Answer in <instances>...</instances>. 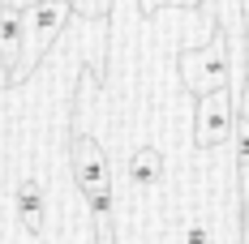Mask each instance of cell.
I'll return each mask as SVG.
<instances>
[{
    "mask_svg": "<svg viewBox=\"0 0 249 244\" xmlns=\"http://www.w3.org/2000/svg\"><path fill=\"white\" fill-rule=\"evenodd\" d=\"M232 116H236V98L224 90H211V95H198L194 98V116H189V133L198 150H219L228 146L232 137Z\"/></svg>",
    "mask_w": 249,
    "mask_h": 244,
    "instance_id": "3",
    "label": "cell"
},
{
    "mask_svg": "<svg viewBox=\"0 0 249 244\" xmlns=\"http://www.w3.org/2000/svg\"><path fill=\"white\" fill-rule=\"evenodd\" d=\"M9 86V69H4V60H0V90Z\"/></svg>",
    "mask_w": 249,
    "mask_h": 244,
    "instance_id": "10",
    "label": "cell"
},
{
    "mask_svg": "<svg viewBox=\"0 0 249 244\" xmlns=\"http://www.w3.org/2000/svg\"><path fill=\"white\" fill-rule=\"evenodd\" d=\"M232 171H236V197L249 193V116L236 112L232 116Z\"/></svg>",
    "mask_w": 249,
    "mask_h": 244,
    "instance_id": "4",
    "label": "cell"
},
{
    "mask_svg": "<svg viewBox=\"0 0 249 244\" xmlns=\"http://www.w3.org/2000/svg\"><path fill=\"white\" fill-rule=\"evenodd\" d=\"M241 30H245V81H249V0H241Z\"/></svg>",
    "mask_w": 249,
    "mask_h": 244,
    "instance_id": "8",
    "label": "cell"
},
{
    "mask_svg": "<svg viewBox=\"0 0 249 244\" xmlns=\"http://www.w3.org/2000/svg\"><path fill=\"white\" fill-rule=\"evenodd\" d=\"M18 51H22V9L18 4H0V60H4L9 73L18 65Z\"/></svg>",
    "mask_w": 249,
    "mask_h": 244,
    "instance_id": "5",
    "label": "cell"
},
{
    "mask_svg": "<svg viewBox=\"0 0 249 244\" xmlns=\"http://www.w3.org/2000/svg\"><path fill=\"white\" fill-rule=\"evenodd\" d=\"M69 9H73L77 17H107L112 0H69Z\"/></svg>",
    "mask_w": 249,
    "mask_h": 244,
    "instance_id": "6",
    "label": "cell"
},
{
    "mask_svg": "<svg viewBox=\"0 0 249 244\" xmlns=\"http://www.w3.org/2000/svg\"><path fill=\"white\" fill-rule=\"evenodd\" d=\"M189 4H202V0H138L142 13H155V9H189Z\"/></svg>",
    "mask_w": 249,
    "mask_h": 244,
    "instance_id": "7",
    "label": "cell"
},
{
    "mask_svg": "<svg viewBox=\"0 0 249 244\" xmlns=\"http://www.w3.org/2000/svg\"><path fill=\"white\" fill-rule=\"evenodd\" d=\"M236 112H245V116H249V81L241 86V98H236Z\"/></svg>",
    "mask_w": 249,
    "mask_h": 244,
    "instance_id": "9",
    "label": "cell"
},
{
    "mask_svg": "<svg viewBox=\"0 0 249 244\" xmlns=\"http://www.w3.org/2000/svg\"><path fill=\"white\" fill-rule=\"evenodd\" d=\"M69 22H73L69 0H30V4H22V51H18V65L9 73V86H22L39 69V60L60 43Z\"/></svg>",
    "mask_w": 249,
    "mask_h": 244,
    "instance_id": "1",
    "label": "cell"
},
{
    "mask_svg": "<svg viewBox=\"0 0 249 244\" xmlns=\"http://www.w3.org/2000/svg\"><path fill=\"white\" fill-rule=\"evenodd\" d=\"M0 4H18V9H22V4H30V0H0Z\"/></svg>",
    "mask_w": 249,
    "mask_h": 244,
    "instance_id": "11",
    "label": "cell"
},
{
    "mask_svg": "<svg viewBox=\"0 0 249 244\" xmlns=\"http://www.w3.org/2000/svg\"><path fill=\"white\" fill-rule=\"evenodd\" d=\"M176 77L185 86V95L198 98L211 90H224L228 86V34L215 26L211 39L198 48H180L176 51Z\"/></svg>",
    "mask_w": 249,
    "mask_h": 244,
    "instance_id": "2",
    "label": "cell"
}]
</instances>
